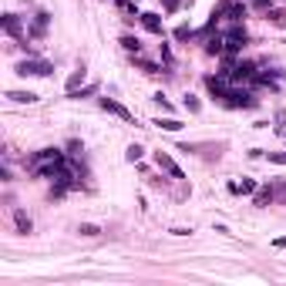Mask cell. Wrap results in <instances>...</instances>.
Returning <instances> with one entry per match:
<instances>
[{
	"label": "cell",
	"mask_w": 286,
	"mask_h": 286,
	"mask_svg": "<svg viewBox=\"0 0 286 286\" xmlns=\"http://www.w3.org/2000/svg\"><path fill=\"white\" fill-rule=\"evenodd\" d=\"M61 165H67L64 152H57V148H41L37 155H31L27 169H31V175H51V172L61 169Z\"/></svg>",
	"instance_id": "obj_1"
},
{
	"label": "cell",
	"mask_w": 286,
	"mask_h": 286,
	"mask_svg": "<svg viewBox=\"0 0 286 286\" xmlns=\"http://www.w3.org/2000/svg\"><path fill=\"white\" fill-rule=\"evenodd\" d=\"M222 105L226 108H256L259 101L253 98V91H243V88H229L222 94Z\"/></svg>",
	"instance_id": "obj_2"
},
{
	"label": "cell",
	"mask_w": 286,
	"mask_h": 286,
	"mask_svg": "<svg viewBox=\"0 0 286 286\" xmlns=\"http://www.w3.org/2000/svg\"><path fill=\"white\" fill-rule=\"evenodd\" d=\"M14 71L20 74V78H27V74H31V78H47V74L54 71V67H51L47 61H20V64H17Z\"/></svg>",
	"instance_id": "obj_3"
},
{
	"label": "cell",
	"mask_w": 286,
	"mask_h": 286,
	"mask_svg": "<svg viewBox=\"0 0 286 286\" xmlns=\"http://www.w3.org/2000/svg\"><path fill=\"white\" fill-rule=\"evenodd\" d=\"M229 81H232V78H229L226 71H222V74H209V78H205V88H209V94L222 98V94L229 91Z\"/></svg>",
	"instance_id": "obj_4"
},
{
	"label": "cell",
	"mask_w": 286,
	"mask_h": 286,
	"mask_svg": "<svg viewBox=\"0 0 286 286\" xmlns=\"http://www.w3.org/2000/svg\"><path fill=\"white\" fill-rule=\"evenodd\" d=\"M246 41H249V37H246L243 27H232V31L226 34V54H239V51L246 47Z\"/></svg>",
	"instance_id": "obj_5"
},
{
	"label": "cell",
	"mask_w": 286,
	"mask_h": 286,
	"mask_svg": "<svg viewBox=\"0 0 286 286\" xmlns=\"http://www.w3.org/2000/svg\"><path fill=\"white\" fill-rule=\"evenodd\" d=\"M155 165H158L162 172H169L172 179H185V175H182V169L172 162V155H165V152H155Z\"/></svg>",
	"instance_id": "obj_6"
},
{
	"label": "cell",
	"mask_w": 286,
	"mask_h": 286,
	"mask_svg": "<svg viewBox=\"0 0 286 286\" xmlns=\"http://www.w3.org/2000/svg\"><path fill=\"white\" fill-rule=\"evenodd\" d=\"M98 105L105 108L108 114H118V118H122V122H131V111H128V108H125V105H118V101H114V98H101Z\"/></svg>",
	"instance_id": "obj_7"
},
{
	"label": "cell",
	"mask_w": 286,
	"mask_h": 286,
	"mask_svg": "<svg viewBox=\"0 0 286 286\" xmlns=\"http://www.w3.org/2000/svg\"><path fill=\"white\" fill-rule=\"evenodd\" d=\"M4 31L10 34V37H24V27H20V20H17V14H4Z\"/></svg>",
	"instance_id": "obj_8"
},
{
	"label": "cell",
	"mask_w": 286,
	"mask_h": 286,
	"mask_svg": "<svg viewBox=\"0 0 286 286\" xmlns=\"http://www.w3.org/2000/svg\"><path fill=\"white\" fill-rule=\"evenodd\" d=\"M229 192H232V196H256V182H253V179L232 182V185H229Z\"/></svg>",
	"instance_id": "obj_9"
},
{
	"label": "cell",
	"mask_w": 286,
	"mask_h": 286,
	"mask_svg": "<svg viewBox=\"0 0 286 286\" xmlns=\"http://www.w3.org/2000/svg\"><path fill=\"white\" fill-rule=\"evenodd\" d=\"M205 54L222 57V54H226V37H219V34H216V37H209V41H205Z\"/></svg>",
	"instance_id": "obj_10"
},
{
	"label": "cell",
	"mask_w": 286,
	"mask_h": 286,
	"mask_svg": "<svg viewBox=\"0 0 286 286\" xmlns=\"http://www.w3.org/2000/svg\"><path fill=\"white\" fill-rule=\"evenodd\" d=\"M47 24H51V14H44V10H41V14L34 17V27H31V37H41V34H44V31H47Z\"/></svg>",
	"instance_id": "obj_11"
},
{
	"label": "cell",
	"mask_w": 286,
	"mask_h": 286,
	"mask_svg": "<svg viewBox=\"0 0 286 286\" xmlns=\"http://www.w3.org/2000/svg\"><path fill=\"white\" fill-rule=\"evenodd\" d=\"M138 20L145 24V31H152V34H162V20H158V14H138Z\"/></svg>",
	"instance_id": "obj_12"
},
{
	"label": "cell",
	"mask_w": 286,
	"mask_h": 286,
	"mask_svg": "<svg viewBox=\"0 0 286 286\" xmlns=\"http://www.w3.org/2000/svg\"><path fill=\"white\" fill-rule=\"evenodd\" d=\"M7 98L17 101V105H34V101H37V94H34V91H7Z\"/></svg>",
	"instance_id": "obj_13"
},
{
	"label": "cell",
	"mask_w": 286,
	"mask_h": 286,
	"mask_svg": "<svg viewBox=\"0 0 286 286\" xmlns=\"http://www.w3.org/2000/svg\"><path fill=\"white\" fill-rule=\"evenodd\" d=\"M14 222H17L20 232H31V216H27L24 209H14Z\"/></svg>",
	"instance_id": "obj_14"
},
{
	"label": "cell",
	"mask_w": 286,
	"mask_h": 286,
	"mask_svg": "<svg viewBox=\"0 0 286 286\" xmlns=\"http://www.w3.org/2000/svg\"><path fill=\"white\" fill-rule=\"evenodd\" d=\"M273 199H276V192H273V185H266V188H259V192H256V205H270Z\"/></svg>",
	"instance_id": "obj_15"
},
{
	"label": "cell",
	"mask_w": 286,
	"mask_h": 286,
	"mask_svg": "<svg viewBox=\"0 0 286 286\" xmlns=\"http://www.w3.org/2000/svg\"><path fill=\"white\" fill-rule=\"evenodd\" d=\"M152 125H158V128H165V131H179V128H182L179 118H155Z\"/></svg>",
	"instance_id": "obj_16"
},
{
	"label": "cell",
	"mask_w": 286,
	"mask_h": 286,
	"mask_svg": "<svg viewBox=\"0 0 286 286\" xmlns=\"http://www.w3.org/2000/svg\"><path fill=\"white\" fill-rule=\"evenodd\" d=\"M122 47H125V51H131V54H138V51H141V44H138V37L125 34V37H122Z\"/></svg>",
	"instance_id": "obj_17"
},
{
	"label": "cell",
	"mask_w": 286,
	"mask_h": 286,
	"mask_svg": "<svg viewBox=\"0 0 286 286\" xmlns=\"http://www.w3.org/2000/svg\"><path fill=\"white\" fill-rule=\"evenodd\" d=\"M135 64H138L141 71H148V74H158V71H162L158 64H152V61H145V57H138V54H135Z\"/></svg>",
	"instance_id": "obj_18"
},
{
	"label": "cell",
	"mask_w": 286,
	"mask_h": 286,
	"mask_svg": "<svg viewBox=\"0 0 286 286\" xmlns=\"http://www.w3.org/2000/svg\"><path fill=\"white\" fill-rule=\"evenodd\" d=\"M94 91H98V84H88V88H74V91H67V98H88V94H94Z\"/></svg>",
	"instance_id": "obj_19"
},
{
	"label": "cell",
	"mask_w": 286,
	"mask_h": 286,
	"mask_svg": "<svg viewBox=\"0 0 286 286\" xmlns=\"http://www.w3.org/2000/svg\"><path fill=\"white\" fill-rule=\"evenodd\" d=\"M141 155H145V148H141V145H128V152H125V158H128V162H138Z\"/></svg>",
	"instance_id": "obj_20"
},
{
	"label": "cell",
	"mask_w": 286,
	"mask_h": 286,
	"mask_svg": "<svg viewBox=\"0 0 286 286\" xmlns=\"http://www.w3.org/2000/svg\"><path fill=\"white\" fill-rule=\"evenodd\" d=\"M81 81H84V67H78V71H74L71 78H67V91H74V88H78Z\"/></svg>",
	"instance_id": "obj_21"
},
{
	"label": "cell",
	"mask_w": 286,
	"mask_h": 286,
	"mask_svg": "<svg viewBox=\"0 0 286 286\" xmlns=\"http://www.w3.org/2000/svg\"><path fill=\"white\" fill-rule=\"evenodd\" d=\"M273 128H276V135H286V111H276V118H273Z\"/></svg>",
	"instance_id": "obj_22"
},
{
	"label": "cell",
	"mask_w": 286,
	"mask_h": 286,
	"mask_svg": "<svg viewBox=\"0 0 286 286\" xmlns=\"http://www.w3.org/2000/svg\"><path fill=\"white\" fill-rule=\"evenodd\" d=\"M188 37H192V27H188V24L175 27V41H188Z\"/></svg>",
	"instance_id": "obj_23"
},
{
	"label": "cell",
	"mask_w": 286,
	"mask_h": 286,
	"mask_svg": "<svg viewBox=\"0 0 286 286\" xmlns=\"http://www.w3.org/2000/svg\"><path fill=\"white\" fill-rule=\"evenodd\" d=\"M78 232H81V236H98L101 229H98V226H91V222H84V226L78 229Z\"/></svg>",
	"instance_id": "obj_24"
},
{
	"label": "cell",
	"mask_w": 286,
	"mask_h": 286,
	"mask_svg": "<svg viewBox=\"0 0 286 286\" xmlns=\"http://www.w3.org/2000/svg\"><path fill=\"white\" fill-rule=\"evenodd\" d=\"M155 105H158V108H162V111H172V101H169V98H165V94H155Z\"/></svg>",
	"instance_id": "obj_25"
},
{
	"label": "cell",
	"mask_w": 286,
	"mask_h": 286,
	"mask_svg": "<svg viewBox=\"0 0 286 286\" xmlns=\"http://www.w3.org/2000/svg\"><path fill=\"white\" fill-rule=\"evenodd\" d=\"M273 192H276V199H286V179L276 182V185H273Z\"/></svg>",
	"instance_id": "obj_26"
},
{
	"label": "cell",
	"mask_w": 286,
	"mask_h": 286,
	"mask_svg": "<svg viewBox=\"0 0 286 286\" xmlns=\"http://www.w3.org/2000/svg\"><path fill=\"white\" fill-rule=\"evenodd\" d=\"M270 162H276V165H286V152H270Z\"/></svg>",
	"instance_id": "obj_27"
},
{
	"label": "cell",
	"mask_w": 286,
	"mask_h": 286,
	"mask_svg": "<svg viewBox=\"0 0 286 286\" xmlns=\"http://www.w3.org/2000/svg\"><path fill=\"white\" fill-rule=\"evenodd\" d=\"M185 108H188V111H199L202 105H199V98H192V94H188V98H185Z\"/></svg>",
	"instance_id": "obj_28"
},
{
	"label": "cell",
	"mask_w": 286,
	"mask_h": 286,
	"mask_svg": "<svg viewBox=\"0 0 286 286\" xmlns=\"http://www.w3.org/2000/svg\"><path fill=\"white\" fill-rule=\"evenodd\" d=\"M162 7L172 14V10H179V0H162Z\"/></svg>",
	"instance_id": "obj_29"
},
{
	"label": "cell",
	"mask_w": 286,
	"mask_h": 286,
	"mask_svg": "<svg viewBox=\"0 0 286 286\" xmlns=\"http://www.w3.org/2000/svg\"><path fill=\"white\" fill-rule=\"evenodd\" d=\"M162 61H165V64H172V51H169V44H162Z\"/></svg>",
	"instance_id": "obj_30"
},
{
	"label": "cell",
	"mask_w": 286,
	"mask_h": 286,
	"mask_svg": "<svg viewBox=\"0 0 286 286\" xmlns=\"http://www.w3.org/2000/svg\"><path fill=\"white\" fill-rule=\"evenodd\" d=\"M273 246H276V249H286V236H279V239H273Z\"/></svg>",
	"instance_id": "obj_31"
}]
</instances>
